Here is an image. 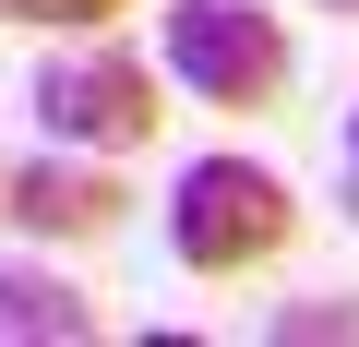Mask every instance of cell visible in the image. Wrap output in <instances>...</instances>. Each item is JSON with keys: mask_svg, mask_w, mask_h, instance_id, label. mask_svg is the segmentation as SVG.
I'll use <instances>...</instances> for the list:
<instances>
[{"mask_svg": "<svg viewBox=\"0 0 359 347\" xmlns=\"http://www.w3.org/2000/svg\"><path fill=\"white\" fill-rule=\"evenodd\" d=\"M156 25H168V72L192 84L204 108H276L287 36H276L264 0H168Z\"/></svg>", "mask_w": 359, "mask_h": 347, "instance_id": "obj_2", "label": "cell"}, {"mask_svg": "<svg viewBox=\"0 0 359 347\" xmlns=\"http://www.w3.org/2000/svg\"><path fill=\"white\" fill-rule=\"evenodd\" d=\"M84 335H96V311H84L60 275L0 264V347H84Z\"/></svg>", "mask_w": 359, "mask_h": 347, "instance_id": "obj_5", "label": "cell"}, {"mask_svg": "<svg viewBox=\"0 0 359 347\" xmlns=\"http://www.w3.org/2000/svg\"><path fill=\"white\" fill-rule=\"evenodd\" d=\"M120 13H132V0H0V25H48V36H96Z\"/></svg>", "mask_w": 359, "mask_h": 347, "instance_id": "obj_6", "label": "cell"}, {"mask_svg": "<svg viewBox=\"0 0 359 347\" xmlns=\"http://www.w3.org/2000/svg\"><path fill=\"white\" fill-rule=\"evenodd\" d=\"M323 13H359V0H323Z\"/></svg>", "mask_w": 359, "mask_h": 347, "instance_id": "obj_9", "label": "cell"}, {"mask_svg": "<svg viewBox=\"0 0 359 347\" xmlns=\"http://www.w3.org/2000/svg\"><path fill=\"white\" fill-rule=\"evenodd\" d=\"M36 120L60 144H144L168 108L132 48H60V60H36Z\"/></svg>", "mask_w": 359, "mask_h": 347, "instance_id": "obj_3", "label": "cell"}, {"mask_svg": "<svg viewBox=\"0 0 359 347\" xmlns=\"http://www.w3.org/2000/svg\"><path fill=\"white\" fill-rule=\"evenodd\" d=\"M120 204H132V192L108 180V168H84V156H36V168L0 180V216H13L25 240H108Z\"/></svg>", "mask_w": 359, "mask_h": 347, "instance_id": "obj_4", "label": "cell"}, {"mask_svg": "<svg viewBox=\"0 0 359 347\" xmlns=\"http://www.w3.org/2000/svg\"><path fill=\"white\" fill-rule=\"evenodd\" d=\"M264 335H359V299H311V311H276Z\"/></svg>", "mask_w": 359, "mask_h": 347, "instance_id": "obj_7", "label": "cell"}, {"mask_svg": "<svg viewBox=\"0 0 359 347\" xmlns=\"http://www.w3.org/2000/svg\"><path fill=\"white\" fill-rule=\"evenodd\" d=\"M347 204H359V120H347Z\"/></svg>", "mask_w": 359, "mask_h": 347, "instance_id": "obj_8", "label": "cell"}, {"mask_svg": "<svg viewBox=\"0 0 359 347\" xmlns=\"http://www.w3.org/2000/svg\"><path fill=\"white\" fill-rule=\"evenodd\" d=\"M287 228H299V192L264 156H192L168 180V252L192 275H252L264 252H287Z\"/></svg>", "mask_w": 359, "mask_h": 347, "instance_id": "obj_1", "label": "cell"}]
</instances>
